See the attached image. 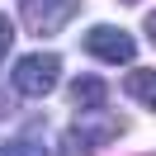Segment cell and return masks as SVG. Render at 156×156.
<instances>
[{
    "instance_id": "cell-9",
    "label": "cell",
    "mask_w": 156,
    "mask_h": 156,
    "mask_svg": "<svg viewBox=\"0 0 156 156\" xmlns=\"http://www.w3.org/2000/svg\"><path fill=\"white\" fill-rule=\"evenodd\" d=\"M147 38H151V43H156V10H151V14H147Z\"/></svg>"
},
{
    "instance_id": "cell-10",
    "label": "cell",
    "mask_w": 156,
    "mask_h": 156,
    "mask_svg": "<svg viewBox=\"0 0 156 156\" xmlns=\"http://www.w3.org/2000/svg\"><path fill=\"white\" fill-rule=\"evenodd\" d=\"M0 114H5V95H0Z\"/></svg>"
},
{
    "instance_id": "cell-2",
    "label": "cell",
    "mask_w": 156,
    "mask_h": 156,
    "mask_svg": "<svg viewBox=\"0 0 156 156\" xmlns=\"http://www.w3.org/2000/svg\"><path fill=\"white\" fill-rule=\"evenodd\" d=\"M80 0H19V14H24V29L33 38H52L62 33L71 19H76Z\"/></svg>"
},
{
    "instance_id": "cell-6",
    "label": "cell",
    "mask_w": 156,
    "mask_h": 156,
    "mask_svg": "<svg viewBox=\"0 0 156 156\" xmlns=\"http://www.w3.org/2000/svg\"><path fill=\"white\" fill-rule=\"evenodd\" d=\"M90 151H95V142H90L80 128H66V133H62V156H90Z\"/></svg>"
},
{
    "instance_id": "cell-7",
    "label": "cell",
    "mask_w": 156,
    "mask_h": 156,
    "mask_svg": "<svg viewBox=\"0 0 156 156\" xmlns=\"http://www.w3.org/2000/svg\"><path fill=\"white\" fill-rule=\"evenodd\" d=\"M5 156H48V151H43V142H33V137H14V142H5Z\"/></svg>"
},
{
    "instance_id": "cell-5",
    "label": "cell",
    "mask_w": 156,
    "mask_h": 156,
    "mask_svg": "<svg viewBox=\"0 0 156 156\" xmlns=\"http://www.w3.org/2000/svg\"><path fill=\"white\" fill-rule=\"evenodd\" d=\"M123 90H128V95L137 99V104H147V109H156V71H142V66H137L133 76L123 80Z\"/></svg>"
},
{
    "instance_id": "cell-1",
    "label": "cell",
    "mask_w": 156,
    "mask_h": 156,
    "mask_svg": "<svg viewBox=\"0 0 156 156\" xmlns=\"http://www.w3.org/2000/svg\"><path fill=\"white\" fill-rule=\"evenodd\" d=\"M10 80H14V90H19V95L43 99V95H52V90H57V80H62V57H57V52H33V57H19Z\"/></svg>"
},
{
    "instance_id": "cell-3",
    "label": "cell",
    "mask_w": 156,
    "mask_h": 156,
    "mask_svg": "<svg viewBox=\"0 0 156 156\" xmlns=\"http://www.w3.org/2000/svg\"><path fill=\"white\" fill-rule=\"evenodd\" d=\"M85 52H90L95 62H114V66H128V62L137 57V43H133V33L114 29V24H95V29L85 33Z\"/></svg>"
},
{
    "instance_id": "cell-11",
    "label": "cell",
    "mask_w": 156,
    "mask_h": 156,
    "mask_svg": "<svg viewBox=\"0 0 156 156\" xmlns=\"http://www.w3.org/2000/svg\"><path fill=\"white\" fill-rule=\"evenodd\" d=\"M123 5H137V0H123Z\"/></svg>"
},
{
    "instance_id": "cell-8",
    "label": "cell",
    "mask_w": 156,
    "mask_h": 156,
    "mask_svg": "<svg viewBox=\"0 0 156 156\" xmlns=\"http://www.w3.org/2000/svg\"><path fill=\"white\" fill-rule=\"evenodd\" d=\"M10 43H14V24L5 19V14H0V57L10 52Z\"/></svg>"
},
{
    "instance_id": "cell-4",
    "label": "cell",
    "mask_w": 156,
    "mask_h": 156,
    "mask_svg": "<svg viewBox=\"0 0 156 156\" xmlns=\"http://www.w3.org/2000/svg\"><path fill=\"white\" fill-rule=\"evenodd\" d=\"M104 99H109V85L99 76H76L71 80V104L76 109H99Z\"/></svg>"
}]
</instances>
